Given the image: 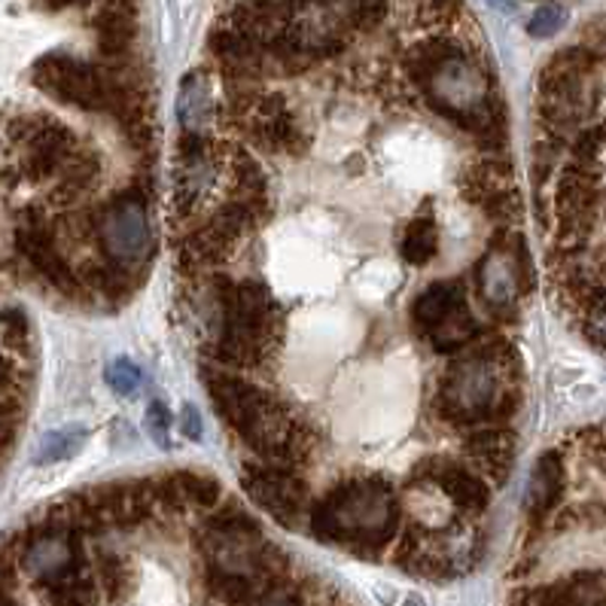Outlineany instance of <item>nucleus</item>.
Listing matches in <instances>:
<instances>
[{
    "instance_id": "obj_17",
    "label": "nucleus",
    "mask_w": 606,
    "mask_h": 606,
    "mask_svg": "<svg viewBox=\"0 0 606 606\" xmlns=\"http://www.w3.org/2000/svg\"><path fill=\"white\" fill-rule=\"evenodd\" d=\"M415 482H427L430 488H435L445 503H449L454 513L460 518H479L491 503V484L484 482L482 476L467 464H457L451 457H427L420 460L415 472H412Z\"/></svg>"
},
{
    "instance_id": "obj_18",
    "label": "nucleus",
    "mask_w": 606,
    "mask_h": 606,
    "mask_svg": "<svg viewBox=\"0 0 606 606\" xmlns=\"http://www.w3.org/2000/svg\"><path fill=\"white\" fill-rule=\"evenodd\" d=\"M509 606H606V567L573 570L540 585H518L509 594Z\"/></svg>"
},
{
    "instance_id": "obj_3",
    "label": "nucleus",
    "mask_w": 606,
    "mask_h": 606,
    "mask_svg": "<svg viewBox=\"0 0 606 606\" xmlns=\"http://www.w3.org/2000/svg\"><path fill=\"white\" fill-rule=\"evenodd\" d=\"M204 388L211 393V403L223 424L248 449L256 451L265 464L295 469V472L312 464L320 439L312 430V424H305L275 393L229 369H204Z\"/></svg>"
},
{
    "instance_id": "obj_34",
    "label": "nucleus",
    "mask_w": 606,
    "mask_h": 606,
    "mask_svg": "<svg viewBox=\"0 0 606 606\" xmlns=\"http://www.w3.org/2000/svg\"><path fill=\"white\" fill-rule=\"evenodd\" d=\"M180 427H184L187 439H202V418H199V408L195 405H184Z\"/></svg>"
},
{
    "instance_id": "obj_20",
    "label": "nucleus",
    "mask_w": 606,
    "mask_h": 606,
    "mask_svg": "<svg viewBox=\"0 0 606 606\" xmlns=\"http://www.w3.org/2000/svg\"><path fill=\"white\" fill-rule=\"evenodd\" d=\"M460 449L467 454L469 467L494 488V484L506 482L513 472L518 439H515L513 427H479V430L464 433Z\"/></svg>"
},
{
    "instance_id": "obj_12",
    "label": "nucleus",
    "mask_w": 606,
    "mask_h": 606,
    "mask_svg": "<svg viewBox=\"0 0 606 606\" xmlns=\"http://www.w3.org/2000/svg\"><path fill=\"white\" fill-rule=\"evenodd\" d=\"M412 327L435 354H460L482 339V327L457 280H433L412 302Z\"/></svg>"
},
{
    "instance_id": "obj_30",
    "label": "nucleus",
    "mask_w": 606,
    "mask_h": 606,
    "mask_svg": "<svg viewBox=\"0 0 606 606\" xmlns=\"http://www.w3.org/2000/svg\"><path fill=\"white\" fill-rule=\"evenodd\" d=\"M83 439H86V433L77 430V427L49 433L47 439L40 442V449H37V464H59V460L74 457V454L83 449Z\"/></svg>"
},
{
    "instance_id": "obj_38",
    "label": "nucleus",
    "mask_w": 606,
    "mask_h": 606,
    "mask_svg": "<svg viewBox=\"0 0 606 606\" xmlns=\"http://www.w3.org/2000/svg\"><path fill=\"white\" fill-rule=\"evenodd\" d=\"M0 606H18L13 597H0Z\"/></svg>"
},
{
    "instance_id": "obj_10",
    "label": "nucleus",
    "mask_w": 606,
    "mask_h": 606,
    "mask_svg": "<svg viewBox=\"0 0 606 606\" xmlns=\"http://www.w3.org/2000/svg\"><path fill=\"white\" fill-rule=\"evenodd\" d=\"M606 214V184L601 168L567 159L552 189V248H585Z\"/></svg>"
},
{
    "instance_id": "obj_21",
    "label": "nucleus",
    "mask_w": 606,
    "mask_h": 606,
    "mask_svg": "<svg viewBox=\"0 0 606 606\" xmlns=\"http://www.w3.org/2000/svg\"><path fill=\"white\" fill-rule=\"evenodd\" d=\"M150 494L172 513H184V509L211 513L219 506L223 488H219L217 479H211L204 472L180 469V472H168L162 479H150Z\"/></svg>"
},
{
    "instance_id": "obj_33",
    "label": "nucleus",
    "mask_w": 606,
    "mask_h": 606,
    "mask_svg": "<svg viewBox=\"0 0 606 606\" xmlns=\"http://www.w3.org/2000/svg\"><path fill=\"white\" fill-rule=\"evenodd\" d=\"M172 415H168V408L162 403H153L147 408V430L153 433L156 439V445H165L168 449V430H172Z\"/></svg>"
},
{
    "instance_id": "obj_2",
    "label": "nucleus",
    "mask_w": 606,
    "mask_h": 606,
    "mask_svg": "<svg viewBox=\"0 0 606 606\" xmlns=\"http://www.w3.org/2000/svg\"><path fill=\"white\" fill-rule=\"evenodd\" d=\"M521 357L513 342L491 336L469 344L451 359L435 384L433 408L439 418L457 430L509 427L521 408Z\"/></svg>"
},
{
    "instance_id": "obj_24",
    "label": "nucleus",
    "mask_w": 606,
    "mask_h": 606,
    "mask_svg": "<svg viewBox=\"0 0 606 606\" xmlns=\"http://www.w3.org/2000/svg\"><path fill=\"white\" fill-rule=\"evenodd\" d=\"M177 116L184 123V131H199L207 135L204 125H211L214 116V101H211V83L204 79V74H189L180 86V98H177Z\"/></svg>"
},
{
    "instance_id": "obj_23",
    "label": "nucleus",
    "mask_w": 606,
    "mask_h": 606,
    "mask_svg": "<svg viewBox=\"0 0 606 606\" xmlns=\"http://www.w3.org/2000/svg\"><path fill=\"white\" fill-rule=\"evenodd\" d=\"M98 174H101V159H98L92 147H83V153L71 162V168L49 187L47 199L52 204H59V207H71L94 187Z\"/></svg>"
},
{
    "instance_id": "obj_19",
    "label": "nucleus",
    "mask_w": 606,
    "mask_h": 606,
    "mask_svg": "<svg viewBox=\"0 0 606 606\" xmlns=\"http://www.w3.org/2000/svg\"><path fill=\"white\" fill-rule=\"evenodd\" d=\"M564 491H567V464L560 449H548L536 457L530 469L528 494H525V515L533 533H545L548 518L564 506Z\"/></svg>"
},
{
    "instance_id": "obj_32",
    "label": "nucleus",
    "mask_w": 606,
    "mask_h": 606,
    "mask_svg": "<svg viewBox=\"0 0 606 606\" xmlns=\"http://www.w3.org/2000/svg\"><path fill=\"white\" fill-rule=\"evenodd\" d=\"M108 384L116 393H123V396H131L140 384V369L135 363H128L125 357L113 359L108 366Z\"/></svg>"
},
{
    "instance_id": "obj_27",
    "label": "nucleus",
    "mask_w": 606,
    "mask_h": 606,
    "mask_svg": "<svg viewBox=\"0 0 606 606\" xmlns=\"http://www.w3.org/2000/svg\"><path fill=\"white\" fill-rule=\"evenodd\" d=\"M47 594L49 606H101V589L94 582L92 567L89 570H79L52 582L47 589H40Z\"/></svg>"
},
{
    "instance_id": "obj_16",
    "label": "nucleus",
    "mask_w": 606,
    "mask_h": 606,
    "mask_svg": "<svg viewBox=\"0 0 606 606\" xmlns=\"http://www.w3.org/2000/svg\"><path fill=\"white\" fill-rule=\"evenodd\" d=\"M241 488L248 491V497L272 515L278 525L295 530L308 518V482L302 479V472L275 464H244L241 469Z\"/></svg>"
},
{
    "instance_id": "obj_22",
    "label": "nucleus",
    "mask_w": 606,
    "mask_h": 606,
    "mask_svg": "<svg viewBox=\"0 0 606 606\" xmlns=\"http://www.w3.org/2000/svg\"><path fill=\"white\" fill-rule=\"evenodd\" d=\"M98 49L108 59H123L135 43V0H108L92 22Z\"/></svg>"
},
{
    "instance_id": "obj_28",
    "label": "nucleus",
    "mask_w": 606,
    "mask_h": 606,
    "mask_svg": "<svg viewBox=\"0 0 606 606\" xmlns=\"http://www.w3.org/2000/svg\"><path fill=\"white\" fill-rule=\"evenodd\" d=\"M464 16H467L464 0H418L415 3L418 28L430 34H451Z\"/></svg>"
},
{
    "instance_id": "obj_35",
    "label": "nucleus",
    "mask_w": 606,
    "mask_h": 606,
    "mask_svg": "<svg viewBox=\"0 0 606 606\" xmlns=\"http://www.w3.org/2000/svg\"><path fill=\"white\" fill-rule=\"evenodd\" d=\"M253 606H305L295 594H283V591H272V594H265V597H260Z\"/></svg>"
},
{
    "instance_id": "obj_7",
    "label": "nucleus",
    "mask_w": 606,
    "mask_h": 606,
    "mask_svg": "<svg viewBox=\"0 0 606 606\" xmlns=\"http://www.w3.org/2000/svg\"><path fill=\"white\" fill-rule=\"evenodd\" d=\"M597 64L582 43L560 49L545 62L536 83V116L545 138L570 143L591 123L601 104V86L594 77Z\"/></svg>"
},
{
    "instance_id": "obj_1",
    "label": "nucleus",
    "mask_w": 606,
    "mask_h": 606,
    "mask_svg": "<svg viewBox=\"0 0 606 606\" xmlns=\"http://www.w3.org/2000/svg\"><path fill=\"white\" fill-rule=\"evenodd\" d=\"M408 83L433 113L467 131L484 150L506 147V104L491 71L454 34H430L403 55Z\"/></svg>"
},
{
    "instance_id": "obj_8",
    "label": "nucleus",
    "mask_w": 606,
    "mask_h": 606,
    "mask_svg": "<svg viewBox=\"0 0 606 606\" xmlns=\"http://www.w3.org/2000/svg\"><path fill=\"white\" fill-rule=\"evenodd\" d=\"M229 123L244 138L272 156H302L308 150V131L280 92H263L256 83H226Z\"/></svg>"
},
{
    "instance_id": "obj_9",
    "label": "nucleus",
    "mask_w": 606,
    "mask_h": 606,
    "mask_svg": "<svg viewBox=\"0 0 606 606\" xmlns=\"http://www.w3.org/2000/svg\"><path fill=\"white\" fill-rule=\"evenodd\" d=\"M533 287L536 278L525 235L518 229H497L482 260L476 263V295L482 299L484 312L503 324H513Z\"/></svg>"
},
{
    "instance_id": "obj_6",
    "label": "nucleus",
    "mask_w": 606,
    "mask_h": 606,
    "mask_svg": "<svg viewBox=\"0 0 606 606\" xmlns=\"http://www.w3.org/2000/svg\"><path fill=\"white\" fill-rule=\"evenodd\" d=\"M83 153L77 131L52 113H16L0 125V180L52 187Z\"/></svg>"
},
{
    "instance_id": "obj_36",
    "label": "nucleus",
    "mask_w": 606,
    "mask_h": 606,
    "mask_svg": "<svg viewBox=\"0 0 606 606\" xmlns=\"http://www.w3.org/2000/svg\"><path fill=\"white\" fill-rule=\"evenodd\" d=\"M13 388H18V378H16V373H13V363L7 359L3 348H0V393H3V390H13Z\"/></svg>"
},
{
    "instance_id": "obj_15",
    "label": "nucleus",
    "mask_w": 606,
    "mask_h": 606,
    "mask_svg": "<svg viewBox=\"0 0 606 606\" xmlns=\"http://www.w3.org/2000/svg\"><path fill=\"white\" fill-rule=\"evenodd\" d=\"M457 189L464 202L479 207L484 217L491 219L497 229H515V223L525 214L521 192L515 184V168L509 159L484 156L464 168Z\"/></svg>"
},
{
    "instance_id": "obj_13",
    "label": "nucleus",
    "mask_w": 606,
    "mask_h": 606,
    "mask_svg": "<svg viewBox=\"0 0 606 606\" xmlns=\"http://www.w3.org/2000/svg\"><path fill=\"white\" fill-rule=\"evenodd\" d=\"M31 83L52 101L83 113H108L110 79L108 71L71 52H47L31 64Z\"/></svg>"
},
{
    "instance_id": "obj_4",
    "label": "nucleus",
    "mask_w": 606,
    "mask_h": 606,
    "mask_svg": "<svg viewBox=\"0 0 606 606\" xmlns=\"http://www.w3.org/2000/svg\"><path fill=\"white\" fill-rule=\"evenodd\" d=\"M317 543L359 558H381L403 530V500L381 476H348L308 506Z\"/></svg>"
},
{
    "instance_id": "obj_5",
    "label": "nucleus",
    "mask_w": 606,
    "mask_h": 606,
    "mask_svg": "<svg viewBox=\"0 0 606 606\" xmlns=\"http://www.w3.org/2000/svg\"><path fill=\"white\" fill-rule=\"evenodd\" d=\"M217 339L211 354L219 369L244 373L268 366L283 339L278 299L260 280L217 278Z\"/></svg>"
},
{
    "instance_id": "obj_39",
    "label": "nucleus",
    "mask_w": 606,
    "mask_h": 606,
    "mask_svg": "<svg viewBox=\"0 0 606 606\" xmlns=\"http://www.w3.org/2000/svg\"><path fill=\"white\" fill-rule=\"evenodd\" d=\"M403 606H424V604H420V601H415V597H412V601H405Z\"/></svg>"
},
{
    "instance_id": "obj_11",
    "label": "nucleus",
    "mask_w": 606,
    "mask_h": 606,
    "mask_svg": "<svg viewBox=\"0 0 606 606\" xmlns=\"http://www.w3.org/2000/svg\"><path fill=\"white\" fill-rule=\"evenodd\" d=\"M92 244L101 248L98 260H104L131 278L135 272H143L150 265L156 238H153L147 202L138 189L116 195L98 214H92Z\"/></svg>"
},
{
    "instance_id": "obj_14",
    "label": "nucleus",
    "mask_w": 606,
    "mask_h": 606,
    "mask_svg": "<svg viewBox=\"0 0 606 606\" xmlns=\"http://www.w3.org/2000/svg\"><path fill=\"white\" fill-rule=\"evenodd\" d=\"M13 241L22 260L31 265L40 278L47 280L52 290H59L67 299H79L83 295V280H79L77 268L62 253V241L55 226L49 223L40 207H25L18 214L16 229H13Z\"/></svg>"
},
{
    "instance_id": "obj_25",
    "label": "nucleus",
    "mask_w": 606,
    "mask_h": 606,
    "mask_svg": "<svg viewBox=\"0 0 606 606\" xmlns=\"http://www.w3.org/2000/svg\"><path fill=\"white\" fill-rule=\"evenodd\" d=\"M94 582L104 591L110 604H125L135 591V567L131 560L116 552H98L94 555Z\"/></svg>"
},
{
    "instance_id": "obj_26",
    "label": "nucleus",
    "mask_w": 606,
    "mask_h": 606,
    "mask_svg": "<svg viewBox=\"0 0 606 606\" xmlns=\"http://www.w3.org/2000/svg\"><path fill=\"white\" fill-rule=\"evenodd\" d=\"M400 256L405 263L424 268L439 256V223L433 217H415L400 235Z\"/></svg>"
},
{
    "instance_id": "obj_29",
    "label": "nucleus",
    "mask_w": 606,
    "mask_h": 606,
    "mask_svg": "<svg viewBox=\"0 0 606 606\" xmlns=\"http://www.w3.org/2000/svg\"><path fill=\"white\" fill-rule=\"evenodd\" d=\"M0 348L3 354H16V357H31L34 351V332H31V320L28 314L10 305L0 312Z\"/></svg>"
},
{
    "instance_id": "obj_31",
    "label": "nucleus",
    "mask_w": 606,
    "mask_h": 606,
    "mask_svg": "<svg viewBox=\"0 0 606 606\" xmlns=\"http://www.w3.org/2000/svg\"><path fill=\"white\" fill-rule=\"evenodd\" d=\"M564 25H567V10H564L560 3H543V7L530 16L528 34L530 37L545 40V37H555Z\"/></svg>"
},
{
    "instance_id": "obj_37",
    "label": "nucleus",
    "mask_w": 606,
    "mask_h": 606,
    "mask_svg": "<svg viewBox=\"0 0 606 606\" xmlns=\"http://www.w3.org/2000/svg\"><path fill=\"white\" fill-rule=\"evenodd\" d=\"M34 7H40V10H47V13H59V10H71V7H77L83 0H31Z\"/></svg>"
}]
</instances>
